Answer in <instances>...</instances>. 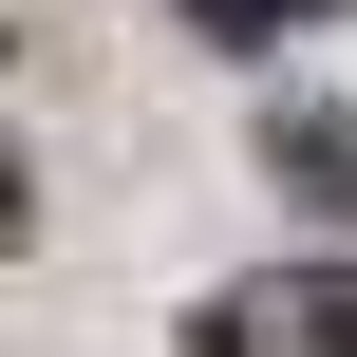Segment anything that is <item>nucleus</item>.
<instances>
[{
	"mask_svg": "<svg viewBox=\"0 0 357 357\" xmlns=\"http://www.w3.org/2000/svg\"><path fill=\"white\" fill-rule=\"evenodd\" d=\"M188 357H357V264H245L188 320Z\"/></svg>",
	"mask_w": 357,
	"mask_h": 357,
	"instance_id": "obj_1",
	"label": "nucleus"
},
{
	"mask_svg": "<svg viewBox=\"0 0 357 357\" xmlns=\"http://www.w3.org/2000/svg\"><path fill=\"white\" fill-rule=\"evenodd\" d=\"M264 169H282V188H301L320 226H357V94H301V113L264 132Z\"/></svg>",
	"mask_w": 357,
	"mask_h": 357,
	"instance_id": "obj_2",
	"label": "nucleus"
},
{
	"mask_svg": "<svg viewBox=\"0 0 357 357\" xmlns=\"http://www.w3.org/2000/svg\"><path fill=\"white\" fill-rule=\"evenodd\" d=\"M339 0H188V38H320Z\"/></svg>",
	"mask_w": 357,
	"mask_h": 357,
	"instance_id": "obj_3",
	"label": "nucleus"
},
{
	"mask_svg": "<svg viewBox=\"0 0 357 357\" xmlns=\"http://www.w3.org/2000/svg\"><path fill=\"white\" fill-rule=\"evenodd\" d=\"M19 226H38V188H19V151H0V245H19Z\"/></svg>",
	"mask_w": 357,
	"mask_h": 357,
	"instance_id": "obj_4",
	"label": "nucleus"
}]
</instances>
